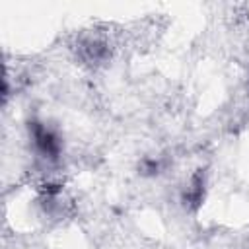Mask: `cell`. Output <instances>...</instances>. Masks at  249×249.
<instances>
[{"instance_id": "6da1fadb", "label": "cell", "mask_w": 249, "mask_h": 249, "mask_svg": "<svg viewBox=\"0 0 249 249\" xmlns=\"http://www.w3.org/2000/svg\"><path fill=\"white\" fill-rule=\"evenodd\" d=\"M33 138H35L37 148H39L45 156L56 158L58 148H60V142H58V138H56L49 128H45V126H41V124L35 123V124H33Z\"/></svg>"}]
</instances>
